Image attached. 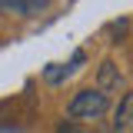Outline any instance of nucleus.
<instances>
[{"label":"nucleus","instance_id":"5","mask_svg":"<svg viewBox=\"0 0 133 133\" xmlns=\"http://www.w3.org/2000/svg\"><path fill=\"white\" fill-rule=\"evenodd\" d=\"M0 10H7V14H20V17H27V7H23V0H0Z\"/></svg>","mask_w":133,"mask_h":133},{"label":"nucleus","instance_id":"1","mask_svg":"<svg viewBox=\"0 0 133 133\" xmlns=\"http://www.w3.org/2000/svg\"><path fill=\"white\" fill-rule=\"evenodd\" d=\"M107 110H110V97L97 87H87L80 93H73V100L66 103L70 120H100Z\"/></svg>","mask_w":133,"mask_h":133},{"label":"nucleus","instance_id":"8","mask_svg":"<svg viewBox=\"0 0 133 133\" xmlns=\"http://www.w3.org/2000/svg\"><path fill=\"white\" fill-rule=\"evenodd\" d=\"M83 63H87V53H83V50H77V53L70 57V63H66V70H70V73H77V70H80Z\"/></svg>","mask_w":133,"mask_h":133},{"label":"nucleus","instance_id":"7","mask_svg":"<svg viewBox=\"0 0 133 133\" xmlns=\"http://www.w3.org/2000/svg\"><path fill=\"white\" fill-rule=\"evenodd\" d=\"M127 27H130V20H113V23H110V33H113V43H120V37L127 33Z\"/></svg>","mask_w":133,"mask_h":133},{"label":"nucleus","instance_id":"4","mask_svg":"<svg viewBox=\"0 0 133 133\" xmlns=\"http://www.w3.org/2000/svg\"><path fill=\"white\" fill-rule=\"evenodd\" d=\"M66 77H70L66 63H50L47 70H43V80H47V83H53V87H57V83H63Z\"/></svg>","mask_w":133,"mask_h":133},{"label":"nucleus","instance_id":"3","mask_svg":"<svg viewBox=\"0 0 133 133\" xmlns=\"http://www.w3.org/2000/svg\"><path fill=\"white\" fill-rule=\"evenodd\" d=\"M120 83H123L120 66H116L113 60H103V63H100V73H97V90H103V93L110 97L113 90H120Z\"/></svg>","mask_w":133,"mask_h":133},{"label":"nucleus","instance_id":"2","mask_svg":"<svg viewBox=\"0 0 133 133\" xmlns=\"http://www.w3.org/2000/svg\"><path fill=\"white\" fill-rule=\"evenodd\" d=\"M133 130V90L123 93L113 110V133H130Z\"/></svg>","mask_w":133,"mask_h":133},{"label":"nucleus","instance_id":"6","mask_svg":"<svg viewBox=\"0 0 133 133\" xmlns=\"http://www.w3.org/2000/svg\"><path fill=\"white\" fill-rule=\"evenodd\" d=\"M23 7H27V17H37L50 7V0H23Z\"/></svg>","mask_w":133,"mask_h":133},{"label":"nucleus","instance_id":"9","mask_svg":"<svg viewBox=\"0 0 133 133\" xmlns=\"http://www.w3.org/2000/svg\"><path fill=\"white\" fill-rule=\"evenodd\" d=\"M57 133H80V127H77V120H66V123L57 127Z\"/></svg>","mask_w":133,"mask_h":133}]
</instances>
